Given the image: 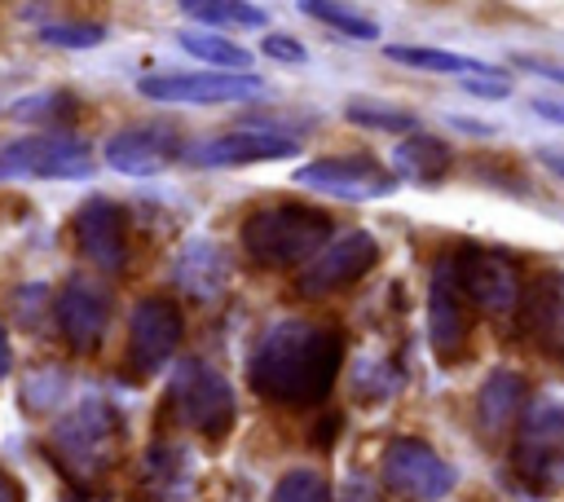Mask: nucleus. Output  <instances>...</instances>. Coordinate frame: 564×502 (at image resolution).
I'll return each mask as SVG.
<instances>
[{
	"label": "nucleus",
	"instance_id": "1",
	"mask_svg": "<svg viewBox=\"0 0 564 502\" xmlns=\"http://www.w3.org/2000/svg\"><path fill=\"white\" fill-rule=\"evenodd\" d=\"M344 365V335L330 321L282 317L260 330L247 357V379L260 401L317 405L330 396Z\"/></svg>",
	"mask_w": 564,
	"mask_h": 502
},
{
	"label": "nucleus",
	"instance_id": "2",
	"mask_svg": "<svg viewBox=\"0 0 564 502\" xmlns=\"http://www.w3.org/2000/svg\"><path fill=\"white\" fill-rule=\"evenodd\" d=\"M330 238H335V220L322 207H308V203L256 207L238 229L242 251L264 269H291V264L304 269Z\"/></svg>",
	"mask_w": 564,
	"mask_h": 502
},
{
	"label": "nucleus",
	"instance_id": "3",
	"mask_svg": "<svg viewBox=\"0 0 564 502\" xmlns=\"http://www.w3.org/2000/svg\"><path fill=\"white\" fill-rule=\"evenodd\" d=\"M123 449V414L110 405V396H84L75 410L57 418L48 432V454L70 480H101Z\"/></svg>",
	"mask_w": 564,
	"mask_h": 502
},
{
	"label": "nucleus",
	"instance_id": "4",
	"mask_svg": "<svg viewBox=\"0 0 564 502\" xmlns=\"http://www.w3.org/2000/svg\"><path fill=\"white\" fill-rule=\"evenodd\" d=\"M167 396H172V410L185 427H194L198 436L207 440H220L229 436L234 418H238V396H234V383L203 357H189V361H176L172 370V383H167Z\"/></svg>",
	"mask_w": 564,
	"mask_h": 502
},
{
	"label": "nucleus",
	"instance_id": "5",
	"mask_svg": "<svg viewBox=\"0 0 564 502\" xmlns=\"http://www.w3.org/2000/svg\"><path fill=\"white\" fill-rule=\"evenodd\" d=\"M511 467L533 493H551L564 484V401L560 396H538L520 432L511 440Z\"/></svg>",
	"mask_w": 564,
	"mask_h": 502
},
{
	"label": "nucleus",
	"instance_id": "6",
	"mask_svg": "<svg viewBox=\"0 0 564 502\" xmlns=\"http://www.w3.org/2000/svg\"><path fill=\"white\" fill-rule=\"evenodd\" d=\"M88 141L70 132H26L0 141V185L4 181H88L93 176Z\"/></svg>",
	"mask_w": 564,
	"mask_h": 502
},
{
	"label": "nucleus",
	"instance_id": "7",
	"mask_svg": "<svg viewBox=\"0 0 564 502\" xmlns=\"http://www.w3.org/2000/svg\"><path fill=\"white\" fill-rule=\"evenodd\" d=\"M471 321L476 308L458 277V251H449L432 264V282H427V335L441 365H458L471 352Z\"/></svg>",
	"mask_w": 564,
	"mask_h": 502
},
{
	"label": "nucleus",
	"instance_id": "8",
	"mask_svg": "<svg viewBox=\"0 0 564 502\" xmlns=\"http://www.w3.org/2000/svg\"><path fill=\"white\" fill-rule=\"evenodd\" d=\"M137 92L159 106H234L256 101L264 92V79L251 70H163L141 75Z\"/></svg>",
	"mask_w": 564,
	"mask_h": 502
},
{
	"label": "nucleus",
	"instance_id": "9",
	"mask_svg": "<svg viewBox=\"0 0 564 502\" xmlns=\"http://www.w3.org/2000/svg\"><path fill=\"white\" fill-rule=\"evenodd\" d=\"M458 277H463V291H467L471 308L494 317V321H511L524 304L520 264L507 251H485V247L458 251Z\"/></svg>",
	"mask_w": 564,
	"mask_h": 502
},
{
	"label": "nucleus",
	"instance_id": "10",
	"mask_svg": "<svg viewBox=\"0 0 564 502\" xmlns=\"http://www.w3.org/2000/svg\"><path fill=\"white\" fill-rule=\"evenodd\" d=\"M397 172L383 167L370 154H335V159H313L304 167H295V185L317 189V194H335L344 203H375L388 198L397 189Z\"/></svg>",
	"mask_w": 564,
	"mask_h": 502
},
{
	"label": "nucleus",
	"instance_id": "11",
	"mask_svg": "<svg viewBox=\"0 0 564 502\" xmlns=\"http://www.w3.org/2000/svg\"><path fill=\"white\" fill-rule=\"evenodd\" d=\"M379 264V242L370 229H344L335 233L295 277L300 295H335L352 282H361L370 269Z\"/></svg>",
	"mask_w": 564,
	"mask_h": 502
},
{
	"label": "nucleus",
	"instance_id": "12",
	"mask_svg": "<svg viewBox=\"0 0 564 502\" xmlns=\"http://www.w3.org/2000/svg\"><path fill=\"white\" fill-rule=\"evenodd\" d=\"M181 335H185V317L167 295L137 299V308L128 317V365H132V374H141V379L159 374L176 357Z\"/></svg>",
	"mask_w": 564,
	"mask_h": 502
},
{
	"label": "nucleus",
	"instance_id": "13",
	"mask_svg": "<svg viewBox=\"0 0 564 502\" xmlns=\"http://www.w3.org/2000/svg\"><path fill=\"white\" fill-rule=\"evenodd\" d=\"M379 467H383L388 489L401 493V498H414V502H432V498L449 493L454 480H458V471H454L427 440H419V436H397V440H388Z\"/></svg>",
	"mask_w": 564,
	"mask_h": 502
},
{
	"label": "nucleus",
	"instance_id": "14",
	"mask_svg": "<svg viewBox=\"0 0 564 502\" xmlns=\"http://www.w3.org/2000/svg\"><path fill=\"white\" fill-rule=\"evenodd\" d=\"M185 154V141L176 132V123H132V128H119L106 137L101 145V159L110 172L119 176H159L167 172L176 159Z\"/></svg>",
	"mask_w": 564,
	"mask_h": 502
},
{
	"label": "nucleus",
	"instance_id": "15",
	"mask_svg": "<svg viewBox=\"0 0 564 502\" xmlns=\"http://www.w3.org/2000/svg\"><path fill=\"white\" fill-rule=\"evenodd\" d=\"M70 233H75L79 255L93 269H101V273H123L128 269V211L115 198H106V194L84 198L75 207Z\"/></svg>",
	"mask_w": 564,
	"mask_h": 502
},
{
	"label": "nucleus",
	"instance_id": "16",
	"mask_svg": "<svg viewBox=\"0 0 564 502\" xmlns=\"http://www.w3.org/2000/svg\"><path fill=\"white\" fill-rule=\"evenodd\" d=\"M295 150H300V141L278 128H234V132H216V137L185 145V159L194 167H247V163L291 159Z\"/></svg>",
	"mask_w": 564,
	"mask_h": 502
},
{
	"label": "nucleus",
	"instance_id": "17",
	"mask_svg": "<svg viewBox=\"0 0 564 502\" xmlns=\"http://www.w3.org/2000/svg\"><path fill=\"white\" fill-rule=\"evenodd\" d=\"M106 326H110V291L88 277H70L57 291V330L70 343V352H97Z\"/></svg>",
	"mask_w": 564,
	"mask_h": 502
},
{
	"label": "nucleus",
	"instance_id": "18",
	"mask_svg": "<svg viewBox=\"0 0 564 502\" xmlns=\"http://www.w3.org/2000/svg\"><path fill=\"white\" fill-rule=\"evenodd\" d=\"M172 282L194 299V304H212L220 291H225V282H229V260H225V251H220V242L216 238H189L185 247H181V255H176V264H172Z\"/></svg>",
	"mask_w": 564,
	"mask_h": 502
},
{
	"label": "nucleus",
	"instance_id": "19",
	"mask_svg": "<svg viewBox=\"0 0 564 502\" xmlns=\"http://www.w3.org/2000/svg\"><path fill=\"white\" fill-rule=\"evenodd\" d=\"M520 313H524V326L533 330V339L564 361V269H546L533 282V291H524Z\"/></svg>",
	"mask_w": 564,
	"mask_h": 502
},
{
	"label": "nucleus",
	"instance_id": "20",
	"mask_svg": "<svg viewBox=\"0 0 564 502\" xmlns=\"http://www.w3.org/2000/svg\"><path fill=\"white\" fill-rule=\"evenodd\" d=\"M524 396H529V383H524L520 370H489L485 383H480V396H476V423H480V432L489 440L502 436L520 418Z\"/></svg>",
	"mask_w": 564,
	"mask_h": 502
},
{
	"label": "nucleus",
	"instance_id": "21",
	"mask_svg": "<svg viewBox=\"0 0 564 502\" xmlns=\"http://www.w3.org/2000/svg\"><path fill=\"white\" fill-rule=\"evenodd\" d=\"M454 154L441 137L432 132H405L397 145H392V172L410 185H436L445 172H449Z\"/></svg>",
	"mask_w": 564,
	"mask_h": 502
},
{
	"label": "nucleus",
	"instance_id": "22",
	"mask_svg": "<svg viewBox=\"0 0 564 502\" xmlns=\"http://www.w3.org/2000/svg\"><path fill=\"white\" fill-rule=\"evenodd\" d=\"M383 57L397 62V66H410V70H436V75H498L494 62L463 57V53L432 48V44H388Z\"/></svg>",
	"mask_w": 564,
	"mask_h": 502
},
{
	"label": "nucleus",
	"instance_id": "23",
	"mask_svg": "<svg viewBox=\"0 0 564 502\" xmlns=\"http://www.w3.org/2000/svg\"><path fill=\"white\" fill-rule=\"evenodd\" d=\"M181 13L212 31H256L269 22V13L251 0H181Z\"/></svg>",
	"mask_w": 564,
	"mask_h": 502
},
{
	"label": "nucleus",
	"instance_id": "24",
	"mask_svg": "<svg viewBox=\"0 0 564 502\" xmlns=\"http://www.w3.org/2000/svg\"><path fill=\"white\" fill-rule=\"evenodd\" d=\"M176 44L207 62L212 70H251V53L242 44H234L229 35H216V31H176Z\"/></svg>",
	"mask_w": 564,
	"mask_h": 502
},
{
	"label": "nucleus",
	"instance_id": "25",
	"mask_svg": "<svg viewBox=\"0 0 564 502\" xmlns=\"http://www.w3.org/2000/svg\"><path fill=\"white\" fill-rule=\"evenodd\" d=\"M300 13H308L313 22L348 35V40H379V22L370 13L344 4V0H300Z\"/></svg>",
	"mask_w": 564,
	"mask_h": 502
},
{
	"label": "nucleus",
	"instance_id": "26",
	"mask_svg": "<svg viewBox=\"0 0 564 502\" xmlns=\"http://www.w3.org/2000/svg\"><path fill=\"white\" fill-rule=\"evenodd\" d=\"M344 119L357 128H375V132H419V114L392 101H375V97H352L344 106Z\"/></svg>",
	"mask_w": 564,
	"mask_h": 502
},
{
	"label": "nucleus",
	"instance_id": "27",
	"mask_svg": "<svg viewBox=\"0 0 564 502\" xmlns=\"http://www.w3.org/2000/svg\"><path fill=\"white\" fill-rule=\"evenodd\" d=\"M40 40L53 44V48H97V44L106 40V26H101V22L57 18V22H44V26H40Z\"/></svg>",
	"mask_w": 564,
	"mask_h": 502
},
{
	"label": "nucleus",
	"instance_id": "28",
	"mask_svg": "<svg viewBox=\"0 0 564 502\" xmlns=\"http://www.w3.org/2000/svg\"><path fill=\"white\" fill-rule=\"evenodd\" d=\"M273 502H330V489H326L322 471H313V467H291V471L278 480Z\"/></svg>",
	"mask_w": 564,
	"mask_h": 502
},
{
	"label": "nucleus",
	"instance_id": "29",
	"mask_svg": "<svg viewBox=\"0 0 564 502\" xmlns=\"http://www.w3.org/2000/svg\"><path fill=\"white\" fill-rule=\"evenodd\" d=\"M75 110H79V101L62 88L57 92H35V97H22V101L9 106L13 119H70Z\"/></svg>",
	"mask_w": 564,
	"mask_h": 502
},
{
	"label": "nucleus",
	"instance_id": "30",
	"mask_svg": "<svg viewBox=\"0 0 564 502\" xmlns=\"http://www.w3.org/2000/svg\"><path fill=\"white\" fill-rule=\"evenodd\" d=\"M260 53L264 57H273V62H286V66H295V62H304L308 53H304V44L295 40V35H264V44H260Z\"/></svg>",
	"mask_w": 564,
	"mask_h": 502
},
{
	"label": "nucleus",
	"instance_id": "31",
	"mask_svg": "<svg viewBox=\"0 0 564 502\" xmlns=\"http://www.w3.org/2000/svg\"><path fill=\"white\" fill-rule=\"evenodd\" d=\"M463 92L485 97V101H498V97L511 92V79H507L502 70H498V75H467V79H463Z\"/></svg>",
	"mask_w": 564,
	"mask_h": 502
},
{
	"label": "nucleus",
	"instance_id": "32",
	"mask_svg": "<svg viewBox=\"0 0 564 502\" xmlns=\"http://www.w3.org/2000/svg\"><path fill=\"white\" fill-rule=\"evenodd\" d=\"M335 502H379V493L370 489V480H361V476H352V480H344V484H339V493H335Z\"/></svg>",
	"mask_w": 564,
	"mask_h": 502
},
{
	"label": "nucleus",
	"instance_id": "33",
	"mask_svg": "<svg viewBox=\"0 0 564 502\" xmlns=\"http://www.w3.org/2000/svg\"><path fill=\"white\" fill-rule=\"evenodd\" d=\"M511 62L524 66V70H533V75H546V79H560L564 84V66L560 62H542V57H529V53H516Z\"/></svg>",
	"mask_w": 564,
	"mask_h": 502
},
{
	"label": "nucleus",
	"instance_id": "34",
	"mask_svg": "<svg viewBox=\"0 0 564 502\" xmlns=\"http://www.w3.org/2000/svg\"><path fill=\"white\" fill-rule=\"evenodd\" d=\"M529 110L542 114V119H551V123H564V101L560 97H533Z\"/></svg>",
	"mask_w": 564,
	"mask_h": 502
},
{
	"label": "nucleus",
	"instance_id": "35",
	"mask_svg": "<svg viewBox=\"0 0 564 502\" xmlns=\"http://www.w3.org/2000/svg\"><path fill=\"white\" fill-rule=\"evenodd\" d=\"M0 502H22V489L4 467H0Z\"/></svg>",
	"mask_w": 564,
	"mask_h": 502
},
{
	"label": "nucleus",
	"instance_id": "36",
	"mask_svg": "<svg viewBox=\"0 0 564 502\" xmlns=\"http://www.w3.org/2000/svg\"><path fill=\"white\" fill-rule=\"evenodd\" d=\"M13 370V348H9V330H4V321H0V379Z\"/></svg>",
	"mask_w": 564,
	"mask_h": 502
},
{
	"label": "nucleus",
	"instance_id": "37",
	"mask_svg": "<svg viewBox=\"0 0 564 502\" xmlns=\"http://www.w3.org/2000/svg\"><path fill=\"white\" fill-rule=\"evenodd\" d=\"M542 163H546L555 176H564V150H542Z\"/></svg>",
	"mask_w": 564,
	"mask_h": 502
}]
</instances>
